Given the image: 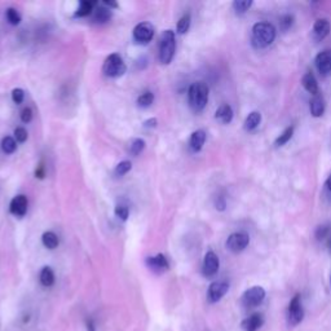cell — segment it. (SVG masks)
<instances>
[{"mask_svg":"<svg viewBox=\"0 0 331 331\" xmlns=\"http://www.w3.org/2000/svg\"><path fill=\"white\" fill-rule=\"evenodd\" d=\"M147 263L148 267H149L153 272H157V273H162V272L167 271L169 268L168 260H167L165 255L162 254L157 255L154 258H148Z\"/></svg>","mask_w":331,"mask_h":331,"instance_id":"2e32d148","label":"cell"},{"mask_svg":"<svg viewBox=\"0 0 331 331\" xmlns=\"http://www.w3.org/2000/svg\"><path fill=\"white\" fill-rule=\"evenodd\" d=\"M40 284L45 287H51L54 284V273L49 267H44L41 269Z\"/></svg>","mask_w":331,"mask_h":331,"instance_id":"7402d4cb","label":"cell"},{"mask_svg":"<svg viewBox=\"0 0 331 331\" xmlns=\"http://www.w3.org/2000/svg\"><path fill=\"white\" fill-rule=\"evenodd\" d=\"M215 118L220 121L221 123L228 124L232 122L233 119V109L229 104H223L217 108L216 113H215Z\"/></svg>","mask_w":331,"mask_h":331,"instance_id":"d6986e66","label":"cell"},{"mask_svg":"<svg viewBox=\"0 0 331 331\" xmlns=\"http://www.w3.org/2000/svg\"><path fill=\"white\" fill-rule=\"evenodd\" d=\"M261 123V113L260 112H251L246 117L245 123H243V128L248 132H252L260 126Z\"/></svg>","mask_w":331,"mask_h":331,"instance_id":"ffe728a7","label":"cell"},{"mask_svg":"<svg viewBox=\"0 0 331 331\" xmlns=\"http://www.w3.org/2000/svg\"><path fill=\"white\" fill-rule=\"evenodd\" d=\"M251 5L252 0H236V1H233V10L238 16H242L251 8Z\"/></svg>","mask_w":331,"mask_h":331,"instance_id":"603a6c76","label":"cell"},{"mask_svg":"<svg viewBox=\"0 0 331 331\" xmlns=\"http://www.w3.org/2000/svg\"><path fill=\"white\" fill-rule=\"evenodd\" d=\"M188 101L195 113L202 112L208 102V87L203 82H195L189 87Z\"/></svg>","mask_w":331,"mask_h":331,"instance_id":"7a4b0ae2","label":"cell"},{"mask_svg":"<svg viewBox=\"0 0 331 331\" xmlns=\"http://www.w3.org/2000/svg\"><path fill=\"white\" fill-rule=\"evenodd\" d=\"M156 126H157V119L156 118L148 119V121L144 123V127H145V128H154Z\"/></svg>","mask_w":331,"mask_h":331,"instance_id":"ab89813d","label":"cell"},{"mask_svg":"<svg viewBox=\"0 0 331 331\" xmlns=\"http://www.w3.org/2000/svg\"><path fill=\"white\" fill-rule=\"evenodd\" d=\"M263 325H264V317L260 313H252L241 322V326L245 331H258Z\"/></svg>","mask_w":331,"mask_h":331,"instance_id":"4fadbf2b","label":"cell"},{"mask_svg":"<svg viewBox=\"0 0 331 331\" xmlns=\"http://www.w3.org/2000/svg\"><path fill=\"white\" fill-rule=\"evenodd\" d=\"M293 135H294L293 126H291V127H287L286 130H285L284 132H282V134H281L277 139H276V141H274V147L281 148V147H284V145H286V144L291 140Z\"/></svg>","mask_w":331,"mask_h":331,"instance_id":"cb8c5ba5","label":"cell"},{"mask_svg":"<svg viewBox=\"0 0 331 331\" xmlns=\"http://www.w3.org/2000/svg\"><path fill=\"white\" fill-rule=\"evenodd\" d=\"M316 69L321 75H328L331 73V49L320 52L315 58Z\"/></svg>","mask_w":331,"mask_h":331,"instance_id":"8fae6325","label":"cell"},{"mask_svg":"<svg viewBox=\"0 0 331 331\" xmlns=\"http://www.w3.org/2000/svg\"><path fill=\"white\" fill-rule=\"evenodd\" d=\"M330 284H331V276H330Z\"/></svg>","mask_w":331,"mask_h":331,"instance_id":"bcb514c9","label":"cell"},{"mask_svg":"<svg viewBox=\"0 0 331 331\" xmlns=\"http://www.w3.org/2000/svg\"><path fill=\"white\" fill-rule=\"evenodd\" d=\"M206 132H204L203 130L194 131V132L191 134L190 140H189V147H190L191 152H194V153L201 152L204 143H206Z\"/></svg>","mask_w":331,"mask_h":331,"instance_id":"e0dca14e","label":"cell"},{"mask_svg":"<svg viewBox=\"0 0 331 331\" xmlns=\"http://www.w3.org/2000/svg\"><path fill=\"white\" fill-rule=\"evenodd\" d=\"M220 268V260L219 256L213 251H208L204 255V260H203V267H202V272H203V276L207 278L213 277L215 274L219 272Z\"/></svg>","mask_w":331,"mask_h":331,"instance_id":"9c48e42d","label":"cell"},{"mask_svg":"<svg viewBox=\"0 0 331 331\" xmlns=\"http://www.w3.org/2000/svg\"><path fill=\"white\" fill-rule=\"evenodd\" d=\"M25 99V92H23V89L21 88H16L12 91V100L14 104H21Z\"/></svg>","mask_w":331,"mask_h":331,"instance_id":"e575fe53","label":"cell"},{"mask_svg":"<svg viewBox=\"0 0 331 331\" xmlns=\"http://www.w3.org/2000/svg\"><path fill=\"white\" fill-rule=\"evenodd\" d=\"M14 136H16V140L19 141V143H25L27 140V132L22 127H18L14 130Z\"/></svg>","mask_w":331,"mask_h":331,"instance_id":"8d00e7d4","label":"cell"},{"mask_svg":"<svg viewBox=\"0 0 331 331\" xmlns=\"http://www.w3.org/2000/svg\"><path fill=\"white\" fill-rule=\"evenodd\" d=\"M309 109H311V114H312L315 118H319V117L324 115L326 109V102L321 93L312 96V99L309 101Z\"/></svg>","mask_w":331,"mask_h":331,"instance_id":"9a60e30c","label":"cell"},{"mask_svg":"<svg viewBox=\"0 0 331 331\" xmlns=\"http://www.w3.org/2000/svg\"><path fill=\"white\" fill-rule=\"evenodd\" d=\"M131 168H132V165H131L130 161H123V162H121L118 166H117L115 173L118 176H123L126 175L128 171H131Z\"/></svg>","mask_w":331,"mask_h":331,"instance_id":"836d02e7","label":"cell"},{"mask_svg":"<svg viewBox=\"0 0 331 331\" xmlns=\"http://www.w3.org/2000/svg\"><path fill=\"white\" fill-rule=\"evenodd\" d=\"M156 29L150 22H141L134 29V39L139 43H149L154 36Z\"/></svg>","mask_w":331,"mask_h":331,"instance_id":"30bf717a","label":"cell"},{"mask_svg":"<svg viewBox=\"0 0 331 331\" xmlns=\"http://www.w3.org/2000/svg\"><path fill=\"white\" fill-rule=\"evenodd\" d=\"M104 4H105V5H108L109 8H110V6H114V8H117V6H118V4L114 3V1H104Z\"/></svg>","mask_w":331,"mask_h":331,"instance_id":"f6af8a7d","label":"cell"},{"mask_svg":"<svg viewBox=\"0 0 331 331\" xmlns=\"http://www.w3.org/2000/svg\"><path fill=\"white\" fill-rule=\"evenodd\" d=\"M294 25V16L293 14H284L280 17V29L281 31L286 32L287 30L291 29Z\"/></svg>","mask_w":331,"mask_h":331,"instance_id":"f546056e","label":"cell"},{"mask_svg":"<svg viewBox=\"0 0 331 331\" xmlns=\"http://www.w3.org/2000/svg\"><path fill=\"white\" fill-rule=\"evenodd\" d=\"M102 73L109 78H118L126 73V64L123 62L121 54L113 53L110 54L104 62L102 66Z\"/></svg>","mask_w":331,"mask_h":331,"instance_id":"277c9868","label":"cell"},{"mask_svg":"<svg viewBox=\"0 0 331 331\" xmlns=\"http://www.w3.org/2000/svg\"><path fill=\"white\" fill-rule=\"evenodd\" d=\"M325 243H326V246H328V250H329V252H330V254H331V236L329 237L328 239H326V241H325Z\"/></svg>","mask_w":331,"mask_h":331,"instance_id":"ee69618b","label":"cell"},{"mask_svg":"<svg viewBox=\"0 0 331 331\" xmlns=\"http://www.w3.org/2000/svg\"><path fill=\"white\" fill-rule=\"evenodd\" d=\"M87 325V331H96V326H95V321L92 319H88L86 322Z\"/></svg>","mask_w":331,"mask_h":331,"instance_id":"b9f144b4","label":"cell"},{"mask_svg":"<svg viewBox=\"0 0 331 331\" xmlns=\"http://www.w3.org/2000/svg\"><path fill=\"white\" fill-rule=\"evenodd\" d=\"M93 5H95V3H92V1H88V0H83V1H80L79 4V8H78L77 10V14L78 17H86L88 16V14H91L93 10Z\"/></svg>","mask_w":331,"mask_h":331,"instance_id":"4316f807","label":"cell"},{"mask_svg":"<svg viewBox=\"0 0 331 331\" xmlns=\"http://www.w3.org/2000/svg\"><path fill=\"white\" fill-rule=\"evenodd\" d=\"M326 188H328V190L331 193V173L329 175V177L326 178Z\"/></svg>","mask_w":331,"mask_h":331,"instance_id":"7bdbcfd3","label":"cell"},{"mask_svg":"<svg viewBox=\"0 0 331 331\" xmlns=\"http://www.w3.org/2000/svg\"><path fill=\"white\" fill-rule=\"evenodd\" d=\"M6 18H8L9 23H12V25H18L21 22V16H19V13L14 8H8L6 9Z\"/></svg>","mask_w":331,"mask_h":331,"instance_id":"d6a6232c","label":"cell"},{"mask_svg":"<svg viewBox=\"0 0 331 331\" xmlns=\"http://www.w3.org/2000/svg\"><path fill=\"white\" fill-rule=\"evenodd\" d=\"M304 319V308L302 304V296L296 294L293 299L290 300L289 307H287L286 320L290 326H298Z\"/></svg>","mask_w":331,"mask_h":331,"instance_id":"5b68a950","label":"cell"},{"mask_svg":"<svg viewBox=\"0 0 331 331\" xmlns=\"http://www.w3.org/2000/svg\"><path fill=\"white\" fill-rule=\"evenodd\" d=\"M35 176L38 178H43L45 176V171H44V167H43V166H39L38 168L35 169Z\"/></svg>","mask_w":331,"mask_h":331,"instance_id":"60d3db41","label":"cell"},{"mask_svg":"<svg viewBox=\"0 0 331 331\" xmlns=\"http://www.w3.org/2000/svg\"><path fill=\"white\" fill-rule=\"evenodd\" d=\"M128 213H130V211H128V208L126 206L119 204V206H117V208H115V216L121 220H127Z\"/></svg>","mask_w":331,"mask_h":331,"instance_id":"d590c367","label":"cell"},{"mask_svg":"<svg viewBox=\"0 0 331 331\" xmlns=\"http://www.w3.org/2000/svg\"><path fill=\"white\" fill-rule=\"evenodd\" d=\"M41 241H43V245L45 246L49 250H53L58 246L60 241H58V237L54 234L53 232H45L41 237Z\"/></svg>","mask_w":331,"mask_h":331,"instance_id":"d4e9b609","label":"cell"},{"mask_svg":"<svg viewBox=\"0 0 331 331\" xmlns=\"http://www.w3.org/2000/svg\"><path fill=\"white\" fill-rule=\"evenodd\" d=\"M144 149H145V141L143 139H135L132 144H131L130 150L134 156H139Z\"/></svg>","mask_w":331,"mask_h":331,"instance_id":"1f68e13d","label":"cell"},{"mask_svg":"<svg viewBox=\"0 0 331 331\" xmlns=\"http://www.w3.org/2000/svg\"><path fill=\"white\" fill-rule=\"evenodd\" d=\"M302 84L303 87L306 88L307 92H309L312 96H316L320 93L319 83H317V79H316V77L312 73H306L303 75Z\"/></svg>","mask_w":331,"mask_h":331,"instance_id":"ac0fdd59","label":"cell"},{"mask_svg":"<svg viewBox=\"0 0 331 331\" xmlns=\"http://www.w3.org/2000/svg\"><path fill=\"white\" fill-rule=\"evenodd\" d=\"M1 149H3V152L5 154L14 153L17 149V145H16V141H14V139L10 136L4 137L3 140H1Z\"/></svg>","mask_w":331,"mask_h":331,"instance_id":"83f0119b","label":"cell"},{"mask_svg":"<svg viewBox=\"0 0 331 331\" xmlns=\"http://www.w3.org/2000/svg\"><path fill=\"white\" fill-rule=\"evenodd\" d=\"M190 21H191V17L189 13L184 14L181 18L178 19L177 26H176V29H177L178 34H185V32L188 31L189 27H190Z\"/></svg>","mask_w":331,"mask_h":331,"instance_id":"f1b7e54d","label":"cell"},{"mask_svg":"<svg viewBox=\"0 0 331 331\" xmlns=\"http://www.w3.org/2000/svg\"><path fill=\"white\" fill-rule=\"evenodd\" d=\"M215 206H216V208L219 211L225 210V207H226L225 197H223V195H219V197L216 198V201H215Z\"/></svg>","mask_w":331,"mask_h":331,"instance_id":"f35d334b","label":"cell"},{"mask_svg":"<svg viewBox=\"0 0 331 331\" xmlns=\"http://www.w3.org/2000/svg\"><path fill=\"white\" fill-rule=\"evenodd\" d=\"M331 23L328 18H319L313 25V36L316 40H322L330 34Z\"/></svg>","mask_w":331,"mask_h":331,"instance_id":"5bb4252c","label":"cell"},{"mask_svg":"<svg viewBox=\"0 0 331 331\" xmlns=\"http://www.w3.org/2000/svg\"><path fill=\"white\" fill-rule=\"evenodd\" d=\"M331 236V224H325L317 228L316 230V239L320 242H325L326 239Z\"/></svg>","mask_w":331,"mask_h":331,"instance_id":"484cf974","label":"cell"},{"mask_svg":"<svg viewBox=\"0 0 331 331\" xmlns=\"http://www.w3.org/2000/svg\"><path fill=\"white\" fill-rule=\"evenodd\" d=\"M31 119H32L31 109L25 108L22 112H21V121H22L23 123H29V122H31Z\"/></svg>","mask_w":331,"mask_h":331,"instance_id":"74e56055","label":"cell"},{"mask_svg":"<svg viewBox=\"0 0 331 331\" xmlns=\"http://www.w3.org/2000/svg\"><path fill=\"white\" fill-rule=\"evenodd\" d=\"M229 290V284L228 282H223V281H217V282H212L207 290V299L210 303H217L223 299L225 294Z\"/></svg>","mask_w":331,"mask_h":331,"instance_id":"ba28073f","label":"cell"},{"mask_svg":"<svg viewBox=\"0 0 331 331\" xmlns=\"http://www.w3.org/2000/svg\"><path fill=\"white\" fill-rule=\"evenodd\" d=\"M153 101H154V95L152 92L143 93V95L137 99V104H139V106H141V108H148V106H150L153 104Z\"/></svg>","mask_w":331,"mask_h":331,"instance_id":"4dcf8cb0","label":"cell"},{"mask_svg":"<svg viewBox=\"0 0 331 331\" xmlns=\"http://www.w3.org/2000/svg\"><path fill=\"white\" fill-rule=\"evenodd\" d=\"M27 204H29V202H27V198L25 195H16L10 202L9 210L14 216L22 217L27 212Z\"/></svg>","mask_w":331,"mask_h":331,"instance_id":"7c38bea8","label":"cell"},{"mask_svg":"<svg viewBox=\"0 0 331 331\" xmlns=\"http://www.w3.org/2000/svg\"><path fill=\"white\" fill-rule=\"evenodd\" d=\"M277 36V30L269 22H258L252 26L251 44L256 49L269 47Z\"/></svg>","mask_w":331,"mask_h":331,"instance_id":"6da1fadb","label":"cell"},{"mask_svg":"<svg viewBox=\"0 0 331 331\" xmlns=\"http://www.w3.org/2000/svg\"><path fill=\"white\" fill-rule=\"evenodd\" d=\"M176 51L175 32L172 30H166L162 35L160 45V61L163 65L171 64Z\"/></svg>","mask_w":331,"mask_h":331,"instance_id":"3957f363","label":"cell"},{"mask_svg":"<svg viewBox=\"0 0 331 331\" xmlns=\"http://www.w3.org/2000/svg\"><path fill=\"white\" fill-rule=\"evenodd\" d=\"M265 290L261 286H252L242 294L241 303L245 308H255L260 306L265 299Z\"/></svg>","mask_w":331,"mask_h":331,"instance_id":"8992f818","label":"cell"},{"mask_svg":"<svg viewBox=\"0 0 331 331\" xmlns=\"http://www.w3.org/2000/svg\"><path fill=\"white\" fill-rule=\"evenodd\" d=\"M110 18H112V10H110V8L99 6V8L95 10V16H93V21H95V22L97 23L108 22Z\"/></svg>","mask_w":331,"mask_h":331,"instance_id":"44dd1931","label":"cell"},{"mask_svg":"<svg viewBox=\"0 0 331 331\" xmlns=\"http://www.w3.org/2000/svg\"><path fill=\"white\" fill-rule=\"evenodd\" d=\"M250 243V236L245 232H236L232 233L228 239H226V248L229 250L230 252H234V254H238V252H242L246 247Z\"/></svg>","mask_w":331,"mask_h":331,"instance_id":"52a82bcc","label":"cell"}]
</instances>
